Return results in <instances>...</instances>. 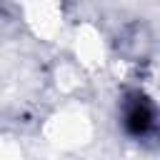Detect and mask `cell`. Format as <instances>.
<instances>
[{"label":"cell","instance_id":"obj_1","mask_svg":"<svg viewBox=\"0 0 160 160\" xmlns=\"http://www.w3.org/2000/svg\"><path fill=\"white\" fill-rule=\"evenodd\" d=\"M152 118H155V115H152V108L145 102V98H140V100H135L132 108L128 110V128H130L135 135H142V132L150 130Z\"/></svg>","mask_w":160,"mask_h":160}]
</instances>
